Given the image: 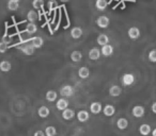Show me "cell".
Segmentation results:
<instances>
[{"label":"cell","mask_w":156,"mask_h":136,"mask_svg":"<svg viewBox=\"0 0 156 136\" xmlns=\"http://www.w3.org/2000/svg\"><path fill=\"white\" fill-rule=\"evenodd\" d=\"M90 118V115L89 113L87 112V111H79L77 114V119L80 122H86V121H88Z\"/></svg>","instance_id":"17"},{"label":"cell","mask_w":156,"mask_h":136,"mask_svg":"<svg viewBox=\"0 0 156 136\" xmlns=\"http://www.w3.org/2000/svg\"><path fill=\"white\" fill-rule=\"evenodd\" d=\"M57 97H58V94L55 91H48L47 93H46V100H48V101H50V102L56 101Z\"/></svg>","instance_id":"27"},{"label":"cell","mask_w":156,"mask_h":136,"mask_svg":"<svg viewBox=\"0 0 156 136\" xmlns=\"http://www.w3.org/2000/svg\"><path fill=\"white\" fill-rule=\"evenodd\" d=\"M132 113H133V116L134 117H136V118H141V117L144 116L145 110L142 105H136L133 108Z\"/></svg>","instance_id":"3"},{"label":"cell","mask_w":156,"mask_h":136,"mask_svg":"<svg viewBox=\"0 0 156 136\" xmlns=\"http://www.w3.org/2000/svg\"><path fill=\"white\" fill-rule=\"evenodd\" d=\"M37 31V27L35 24H31V22H29V24H27L26 26V32L28 33V34H34L35 32Z\"/></svg>","instance_id":"28"},{"label":"cell","mask_w":156,"mask_h":136,"mask_svg":"<svg viewBox=\"0 0 156 136\" xmlns=\"http://www.w3.org/2000/svg\"><path fill=\"white\" fill-rule=\"evenodd\" d=\"M121 82L124 86H130L135 83V76L133 74H125L122 76Z\"/></svg>","instance_id":"1"},{"label":"cell","mask_w":156,"mask_h":136,"mask_svg":"<svg viewBox=\"0 0 156 136\" xmlns=\"http://www.w3.org/2000/svg\"><path fill=\"white\" fill-rule=\"evenodd\" d=\"M37 114H39V116L41 117V118H47V117L49 116V114H50V111H49V108H48L47 106L42 105L41 108L37 110Z\"/></svg>","instance_id":"16"},{"label":"cell","mask_w":156,"mask_h":136,"mask_svg":"<svg viewBox=\"0 0 156 136\" xmlns=\"http://www.w3.org/2000/svg\"><path fill=\"white\" fill-rule=\"evenodd\" d=\"M33 136H46V135L43 131H37L34 134H33Z\"/></svg>","instance_id":"34"},{"label":"cell","mask_w":156,"mask_h":136,"mask_svg":"<svg viewBox=\"0 0 156 136\" xmlns=\"http://www.w3.org/2000/svg\"><path fill=\"white\" fill-rule=\"evenodd\" d=\"M75 111L72 110V108H66L62 112V118L65 120H72V119L75 117Z\"/></svg>","instance_id":"11"},{"label":"cell","mask_w":156,"mask_h":136,"mask_svg":"<svg viewBox=\"0 0 156 136\" xmlns=\"http://www.w3.org/2000/svg\"><path fill=\"white\" fill-rule=\"evenodd\" d=\"M139 133L143 136L149 135V134L151 133V127H150V124H147V123L141 124L140 127H139Z\"/></svg>","instance_id":"20"},{"label":"cell","mask_w":156,"mask_h":136,"mask_svg":"<svg viewBox=\"0 0 156 136\" xmlns=\"http://www.w3.org/2000/svg\"><path fill=\"white\" fill-rule=\"evenodd\" d=\"M117 127L120 130H125L128 127V120L126 118H119L117 121Z\"/></svg>","instance_id":"25"},{"label":"cell","mask_w":156,"mask_h":136,"mask_svg":"<svg viewBox=\"0 0 156 136\" xmlns=\"http://www.w3.org/2000/svg\"><path fill=\"white\" fill-rule=\"evenodd\" d=\"M8 48H9V45H8V44L3 43V41H0V53H5Z\"/></svg>","instance_id":"32"},{"label":"cell","mask_w":156,"mask_h":136,"mask_svg":"<svg viewBox=\"0 0 156 136\" xmlns=\"http://www.w3.org/2000/svg\"><path fill=\"white\" fill-rule=\"evenodd\" d=\"M121 94H122V88L119 85H112L109 88V95L112 96V97H119Z\"/></svg>","instance_id":"13"},{"label":"cell","mask_w":156,"mask_h":136,"mask_svg":"<svg viewBox=\"0 0 156 136\" xmlns=\"http://www.w3.org/2000/svg\"><path fill=\"white\" fill-rule=\"evenodd\" d=\"M96 41H98V44L100 46H106L108 45L109 43V37L107 36L106 34H100L98 36V38H96Z\"/></svg>","instance_id":"18"},{"label":"cell","mask_w":156,"mask_h":136,"mask_svg":"<svg viewBox=\"0 0 156 136\" xmlns=\"http://www.w3.org/2000/svg\"><path fill=\"white\" fill-rule=\"evenodd\" d=\"M108 5V2H107L106 0H98L95 2V7L98 11H105Z\"/></svg>","instance_id":"26"},{"label":"cell","mask_w":156,"mask_h":136,"mask_svg":"<svg viewBox=\"0 0 156 136\" xmlns=\"http://www.w3.org/2000/svg\"><path fill=\"white\" fill-rule=\"evenodd\" d=\"M71 36L75 39L80 38L83 36V29L79 28V27H74L71 30Z\"/></svg>","instance_id":"14"},{"label":"cell","mask_w":156,"mask_h":136,"mask_svg":"<svg viewBox=\"0 0 156 136\" xmlns=\"http://www.w3.org/2000/svg\"><path fill=\"white\" fill-rule=\"evenodd\" d=\"M71 60L75 63L80 62L83 60V54H81L80 51H78V50H75L71 53Z\"/></svg>","instance_id":"22"},{"label":"cell","mask_w":156,"mask_h":136,"mask_svg":"<svg viewBox=\"0 0 156 136\" xmlns=\"http://www.w3.org/2000/svg\"><path fill=\"white\" fill-rule=\"evenodd\" d=\"M8 9L10 11H17L20 9V1L18 0H10L8 2Z\"/></svg>","instance_id":"24"},{"label":"cell","mask_w":156,"mask_h":136,"mask_svg":"<svg viewBox=\"0 0 156 136\" xmlns=\"http://www.w3.org/2000/svg\"><path fill=\"white\" fill-rule=\"evenodd\" d=\"M101 53L102 55L104 56H110L113 54V47L111 45H106V46H103L102 49H101Z\"/></svg>","instance_id":"12"},{"label":"cell","mask_w":156,"mask_h":136,"mask_svg":"<svg viewBox=\"0 0 156 136\" xmlns=\"http://www.w3.org/2000/svg\"><path fill=\"white\" fill-rule=\"evenodd\" d=\"M12 68V64L9 62V61H2L0 62V70L3 72H8L10 71Z\"/></svg>","instance_id":"23"},{"label":"cell","mask_w":156,"mask_h":136,"mask_svg":"<svg viewBox=\"0 0 156 136\" xmlns=\"http://www.w3.org/2000/svg\"><path fill=\"white\" fill-rule=\"evenodd\" d=\"M37 17H39V15H37L35 10H31V11H29L28 14H27V19H28L31 24H35V22L37 20Z\"/></svg>","instance_id":"21"},{"label":"cell","mask_w":156,"mask_h":136,"mask_svg":"<svg viewBox=\"0 0 156 136\" xmlns=\"http://www.w3.org/2000/svg\"><path fill=\"white\" fill-rule=\"evenodd\" d=\"M48 5H49V10L51 11L52 8L57 5V2H56V1H49V2H48Z\"/></svg>","instance_id":"33"},{"label":"cell","mask_w":156,"mask_h":136,"mask_svg":"<svg viewBox=\"0 0 156 136\" xmlns=\"http://www.w3.org/2000/svg\"><path fill=\"white\" fill-rule=\"evenodd\" d=\"M103 112H104L105 116L107 117H111L115 115V108L113 105H111V104H107V105L104 106V110H103Z\"/></svg>","instance_id":"15"},{"label":"cell","mask_w":156,"mask_h":136,"mask_svg":"<svg viewBox=\"0 0 156 136\" xmlns=\"http://www.w3.org/2000/svg\"><path fill=\"white\" fill-rule=\"evenodd\" d=\"M152 112H153L154 114H156V102H154V103L152 104Z\"/></svg>","instance_id":"35"},{"label":"cell","mask_w":156,"mask_h":136,"mask_svg":"<svg viewBox=\"0 0 156 136\" xmlns=\"http://www.w3.org/2000/svg\"><path fill=\"white\" fill-rule=\"evenodd\" d=\"M149 60L152 63H156V49H152L149 53Z\"/></svg>","instance_id":"31"},{"label":"cell","mask_w":156,"mask_h":136,"mask_svg":"<svg viewBox=\"0 0 156 136\" xmlns=\"http://www.w3.org/2000/svg\"><path fill=\"white\" fill-rule=\"evenodd\" d=\"M152 136H156V129H154L153 131H152Z\"/></svg>","instance_id":"36"},{"label":"cell","mask_w":156,"mask_h":136,"mask_svg":"<svg viewBox=\"0 0 156 136\" xmlns=\"http://www.w3.org/2000/svg\"><path fill=\"white\" fill-rule=\"evenodd\" d=\"M20 50H22V52L25 54V55H33V54H34V52H35L34 47L31 45V43L23 45L22 47H20Z\"/></svg>","instance_id":"5"},{"label":"cell","mask_w":156,"mask_h":136,"mask_svg":"<svg viewBox=\"0 0 156 136\" xmlns=\"http://www.w3.org/2000/svg\"><path fill=\"white\" fill-rule=\"evenodd\" d=\"M45 135L46 136H56L57 135V130L55 127L49 125L45 129Z\"/></svg>","instance_id":"29"},{"label":"cell","mask_w":156,"mask_h":136,"mask_svg":"<svg viewBox=\"0 0 156 136\" xmlns=\"http://www.w3.org/2000/svg\"><path fill=\"white\" fill-rule=\"evenodd\" d=\"M56 108H58L59 111H64L66 108H69V101H67L65 98H61L58 101L56 102Z\"/></svg>","instance_id":"7"},{"label":"cell","mask_w":156,"mask_h":136,"mask_svg":"<svg viewBox=\"0 0 156 136\" xmlns=\"http://www.w3.org/2000/svg\"><path fill=\"white\" fill-rule=\"evenodd\" d=\"M31 45L34 47V49H39V48H42L44 45V41L41 36H35L31 39Z\"/></svg>","instance_id":"10"},{"label":"cell","mask_w":156,"mask_h":136,"mask_svg":"<svg viewBox=\"0 0 156 136\" xmlns=\"http://www.w3.org/2000/svg\"><path fill=\"white\" fill-rule=\"evenodd\" d=\"M101 55H102V53H101V50L98 49V48H92L91 50L89 51V58L90 60L92 61H96L98 60V58H101Z\"/></svg>","instance_id":"8"},{"label":"cell","mask_w":156,"mask_h":136,"mask_svg":"<svg viewBox=\"0 0 156 136\" xmlns=\"http://www.w3.org/2000/svg\"><path fill=\"white\" fill-rule=\"evenodd\" d=\"M109 24H110V19H109L107 16H100V17L96 19V25H98L100 28L102 29H106L108 28Z\"/></svg>","instance_id":"2"},{"label":"cell","mask_w":156,"mask_h":136,"mask_svg":"<svg viewBox=\"0 0 156 136\" xmlns=\"http://www.w3.org/2000/svg\"><path fill=\"white\" fill-rule=\"evenodd\" d=\"M90 111H91L92 114H100L101 112L103 111V106L100 102H92L91 105H90Z\"/></svg>","instance_id":"9"},{"label":"cell","mask_w":156,"mask_h":136,"mask_svg":"<svg viewBox=\"0 0 156 136\" xmlns=\"http://www.w3.org/2000/svg\"><path fill=\"white\" fill-rule=\"evenodd\" d=\"M78 76L81 79H88L90 76V70L87 67H80L78 70Z\"/></svg>","instance_id":"19"},{"label":"cell","mask_w":156,"mask_h":136,"mask_svg":"<svg viewBox=\"0 0 156 136\" xmlns=\"http://www.w3.org/2000/svg\"><path fill=\"white\" fill-rule=\"evenodd\" d=\"M32 7L33 9H35V11L42 9L44 7V1L43 0H34V1H32Z\"/></svg>","instance_id":"30"},{"label":"cell","mask_w":156,"mask_h":136,"mask_svg":"<svg viewBox=\"0 0 156 136\" xmlns=\"http://www.w3.org/2000/svg\"><path fill=\"white\" fill-rule=\"evenodd\" d=\"M127 34H128V36H129V38L137 39L140 37V30H139L137 27H132V28L128 29Z\"/></svg>","instance_id":"6"},{"label":"cell","mask_w":156,"mask_h":136,"mask_svg":"<svg viewBox=\"0 0 156 136\" xmlns=\"http://www.w3.org/2000/svg\"><path fill=\"white\" fill-rule=\"evenodd\" d=\"M60 94H61V96H63V97H65V98L71 97V96L74 95V89L71 85H63L60 88Z\"/></svg>","instance_id":"4"}]
</instances>
